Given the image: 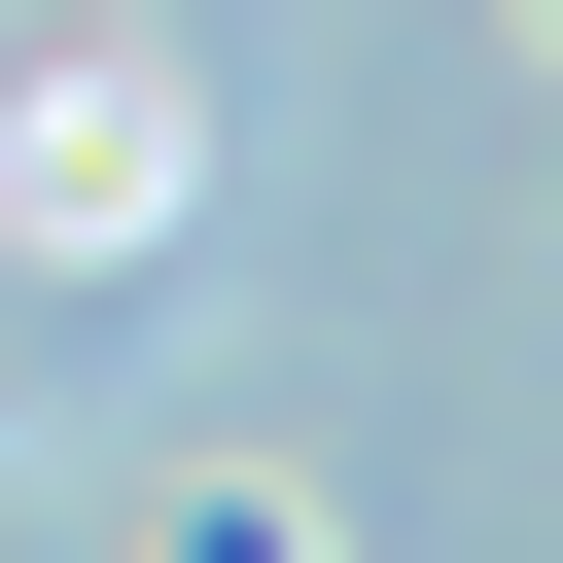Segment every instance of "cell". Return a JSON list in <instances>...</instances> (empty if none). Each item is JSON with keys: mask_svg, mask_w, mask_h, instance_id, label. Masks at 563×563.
<instances>
[{"mask_svg": "<svg viewBox=\"0 0 563 563\" xmlns=\"http://www.w3.org/2000/svg\"><path fill=\"white\" fill-rule=\"evenodd\" d=\"M0 176H35V211H70V246H141V211H176V70H70V106H35V141H0Z\"/></svg>", "mask_w": 563, "mask_h": 563, "instance_id": "obj_1", "label": "cell"}, {"mask_svg": "<svg viewBox=\"0 0 563 563\" xmlns=\"http://www.w3.org/2000/svg\"><path fill=\"white\" fill-rule=\"evenodd\" d=\"M176 563H317V528H282V493H176Z\"/></svg>", "mask_w": 563, "mask_h": 563, "instance_id": "obj_2", "label": "cell"}, {"mask_svg": "<svg viewBox=\"0 0 563 563\" xmlns=\"http://www.w3.org/2000/svg\"><path fill=\"white\" fill-rule=\"evenodd\" d=\"M528 35H563V0H528Z\"/></svg>", "mask_w": 563, "mask_h": 563, "instance_id": "obj_3", "label": "cell"}]
</instances>
